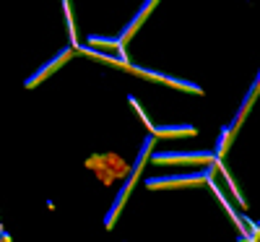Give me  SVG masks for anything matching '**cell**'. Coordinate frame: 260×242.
I'll return each mask as SVG.
<instances>
[{"mask_svg":"<svg viewBox=\"0 0 260 242\" xmlns=\"http://www.w3.org/2000/svg\"><path fill=\"white\" fill-rule=\"evenodd\" d=\"M68 55H71V50H62V52H60V55L55 57V63H47L45 68H42V71H39V73H37L34 78H29V81H26V86H34V83H39V78H45V76H47V73H50V71L55 68V65H60V63H62L65 57H68Z\"/></svg>","mask_w":260,"mask_h":242,"instance_id":"1","label":"cell"},{"mask_svg":"<svg viewBox=\"0 0 260 242\" xmlns=\"http://www.w3.org/2000/svg\"><path fill=\"white\" fill-rule=\"evenodd\" d=\"M154 3H156V0H148V3H146V6L141 8V13H138V18H133V21H130V24H127V29L122 32V42H125V39H127L130 34H133V29H136V26L141 24V16H146V13L151 11V6H154Z\"/></svg>","mask_w":260,"mask_h":242,"instance_id":"2","label":"cell"}]
</instances>
